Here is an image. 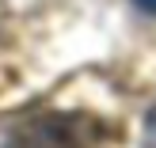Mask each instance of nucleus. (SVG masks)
Wrapping results in <instances>:
<instances>
[{
  "label": "nucleus",
  "mask_w": 156,
  "mask_h": 148,
  "mask_svg": "<svg viewBox=\"0 0 156 148\" xmlns=\"http://www.w3.org/2000/svg\"><path fill=\"white\" fill-rule=\"evenodd\" d=\"M118 133L91 114H38L15 126L4 148H114Z\"/></svg>",
  "instance_id": "obj_1"
},
{
  "label": "nucleus",
  "mask_w": 156,
  "mask_h": 148,
  "mask_svg": "<svg viewBox=\"0 0 156 148\" xmlns=\"http://www.w3.org/2000/svg\"><path fill=\"white\" fill-rule=\"evenodd\" d=\"M145 141H149V148H156V106L149 110V126H145Z\"/></svg>",
  "instance_id": "obj_2"
},
{
  "label": "nucleus",
  "mask_w": 156,
  "mask_h": 148,
  "mask_svg": "<svg viewBox=\"0 0 156 148\" xmlns=\"http://www.w3.org/2000/svg\"><path fill=\"white\" fill-rule=\"evenodd\" d=\"M137 4H141L145 12H152V15H156V0H137Z\"/></svg>",
  "instance_id": "obj_3"
}]
</instances>
